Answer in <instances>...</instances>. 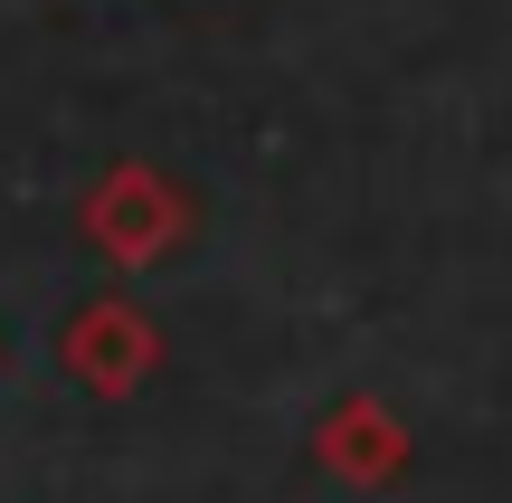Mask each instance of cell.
Wrapping results in <instances>:
<instances>
[{
    "instance_id": "2",
    "label": "cell",
    "mask_w": 512,
    "mask_h": 503,
    "mask_svg": "<svg viewBox=\"0 0 512 503\" xmlns=\"http://www.w3.org/2000/svg\"><path fill=\"white\" fill-rule=\"evenodd\" d=\"M57 361H67L76 390H95V399H133L152 371H162V323H152L133 295H95V304H76V314H67Z\"/></svg>"
},
{
    "instance_id": "3",
    "label": "cell",
    "mask_w": 512,
    "mask_h": 503,
    "mask_svg": "<svg viewBox=\"0 0 512 503\" xmlns=\"http://www.w3.org/2000/svg\"><path fill=\"white\" fill-rule=\"evenodd\" d=\"M313 466L332 475V485H399L408 475V428L389 418V399H370V390H351V399H332L323 418H313Z\"/></svg>"
},
{
    "instance_id": "1",
    "label": "cell",
    "mask_w": 512,
    "mask_h": 503,
    "mask_svg": "<svg viewBox=\"0 0 512 503\" xmlns=\"http://www.w3.org/2000/svg\"><path fill=\"white\" fill-rule=\"evenodd\" d=\"M76 228H86V247L105 266H162L171 247L190 238V200H181V181L171 171H152V162H114L105 181L76 200Z\"/></svg>"
}]
</instances>
